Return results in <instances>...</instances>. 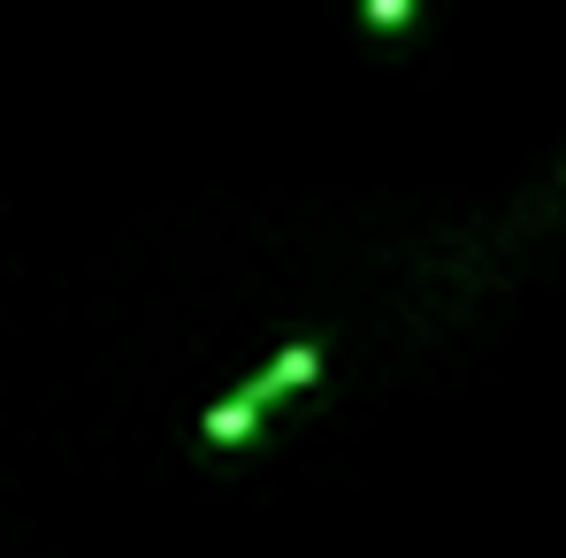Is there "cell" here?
<instances>
[{
  "label": "cell",
  "mask_w": 566,
  "mask_h": 558,
  "mask_svg": "<svg viewBox=\"0 0 566 558\" xmlns=\"http://www.w3.org/2000/svg\"><path fill=\"white\" fill-rule=\"evenodd\" d=\"M261 421H269V406H261L253 390H230V398H214V406L199 413V436H207L214 452H238V444L261 436Z\"/></svg>",
  "instance_id": "6da1fadb"
},
{
  "label": "cell",
  "mask_w": 566,
  "mask_h": 558,
  "mask_svg": "<svg viewBox=\"0 0 566 558\" xmlns=\"http://www.w3.org/2000/svg\"><path fill=\"white\" fill-rule=\"evenodd\" d=\"M314 375H322V352H314V345H283V352H276L261 375H253L245 390H253L261 406H276V398H291V390H306Z\"/></svg>",
  "instance_id": "7a4b0ae2"
},
{
  "label": "cell",
  "mask_w": 566,
  "mask_h": 558,
  "mask_svg": "<svg viewBox=\"0 0 566 558\" xmlns=\"http://www.w3.org/2000/svg\"><path fill=\"white\" fill-rule=\"evenodd\" d=\"M406 15H413V0H368V23H376V31H398Z\"/></svg>",
  "instance_id": "3957f363"
}]
</instances>
